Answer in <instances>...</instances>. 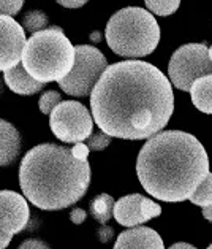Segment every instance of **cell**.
Instances as JSON below:
<instances>
[{
	"label": "cell",
	"mask_w": 212,
	"mask_h": 249,
	"mask_svg": "<svg viewBox=\"0 0 212 249\" xmlns=\"http://www.w3.org/2000/svg\"><path fill=\"white\" fill-rule=\"evenodd\" d=\"M3 80H5V84H7L15 94H19V95H33L45 88V83L37 81L33 76H30L29 71L24 69L22 62L13 67V69L5 70Z\"/></svg>",
	"instance_id": "5bb4252c"
},
{
	"label": "cell",
	"mask_w": 212,
	"mask_h": 249,
	"mask_svg": "<svg viewBox=\"0 0 212 249\" xmlns=\"http://www.w3.org/2000/svg\"><path fill=\"white\" fill-rule=\"evenodd\" d=\"M60 102H62V95H60L57 90H46L38 100L40 111L43 114H51L52 110L59 105Z\"/></svg>",
	"instance_id": "44dd1931"
},
{
	"label": "cell",
	"mask_w": 212,
	"mask_h": 249,
	"mask_svg": "<svg viewBox=\"0 0 212 249\" xmlns=\"http://www.w3.org/2000/svg\"><path fill=\"white\" fill-rule=\"evenodd\" d=\"M29 221L27 198L15 191H0V245L8 248L11 238L24 232Z\"/></svg>",
	"instance_id": "9c48e42d"
},
{
	"label": "cell",
	"mask_w": 212,
	"mask_h": 249,
	"mask_svg": "<svg viewBox=\"0 0 212 249\" xmlns=\"http://www.w3.org/2000/svg\"><path fill=\"white\" fill-rule=\"evenodd\" d=\"M168 75L174 88L180 90H190L198 78L212 75L209 48L203 43L180 46L169 60Z\"/></svg>",
	"instance_id": "52a82bcc"
},
{
	"label": "cell",
	"mask_w": 212,
	"mask_h": 249,
	"mask_svg": "<svg viewBox=\"0 0 212 249\" xmlns=\"http://www.w3.org/2000/svg\"><path fill=\"white\" fill-rule=\"evenodd\" d=\"M17 249H51L46 245L43 240H37V238H30L21 243V246Z\"/></svg>",
	"instance_id": "cb8c5ba5"
},
{
	"label": "cell",
	"mask_w": 212,
	"mask_h": 249,
	"mask_svg": "<svg viewBox=\"0 0 212 249\" xmlns=\"http://www.w3.org/2000/svg\"><path fill=\"white\" fill-rule=\"evenodd\" d=\"M86 217H87V213L81 208H73L70 213V221L73 224H76V226L82 224L84 221H86Z\"/></svg>",
	"instance_id": "484cf974"
},
{
	"label": "cell",
	"mask_w": 212,
	"mask_h": 249,
	"mask_svg": "<svg viewBox=\"0 0 212 249\" xmlns=\"http://www.w3.org/2000/svg\"><path fill=\"white\" fill-rule=\"evenodd\" d=\"M59 5H62L65 8H81L82 5H86L89 0H57Z\"/></svg>",
	"instance_id": "4316f807"
},
{
	"label": "cell",
	"mask_w": 212,
	"mask_h": 249,
	"mask_svg": "<svg viewBox=\"0 0 212 249\" xmlns=\"http://www.w3.org/2000/svg\"><path fill=\"white\" fill-rule=\"evenodd\" d=\"M27 43L22 24L7 15H0V71L13 69L22 62V51Z\"/></svg>",
	"instance_id": "30bf717a"
},
{
	"label": "cell",
	"mask_w": 212,
	"mask_h": 249,
	"mask_svg": "<svg viewBox=\"0 0 212 249\" xmlns=\"http://www.w3.org/2000/svg\"><path fill=\"white\" fill-rule=\"evenodd\" d=\"M208 249H212V245H211V246H209V248H208Z\"/></svg>",
	"instance_id": "d6a6232c"
},
{
	"label": "cell",
	"mask_w": 212,
	"mask_h": 249,
	"mask_svg": "<svg viewBox=\"0 0 212 249\" xmlns=\"http://www.w3.org/2000/svg\"><path fill=\"white\" fill-rule=\"evenodd\" d=\"M75 46L60 27H48L30 35L22 51V65L41 83L62 81L75 65Z\"/></svg>",
	"instance_id": "277c9868"
},
{
	"label": "cell",
	"mask_w": 212,
	"mask_h": 249,
	"mask_svg": "<svg viewBox=\"0 0 212 249\" xmlns=\"http://www.w3.org/2000/svg\"><path fill=\"white\" fill-rule=\"evenodd\" d=\"M97 236L101 243H108L114 236V229L106 226V224H101V227L97 230Z\"/></svg>",
	"instance_id": "d4e9b609"
},
{
	"label": "cell",
	"mask_w": 212,
	"mask_h": 249,
	"mask_svg": "<svg viewBox=\"0 0 212 249\" xmlns=\"http://www.w3.org/2000/svg\"><path fill=\"white\" fill-rule=\"evenodd\" d=\"M75 65L62 81L60 89L73 97H87L92 94L95 84L108 69V60L100 50L90 45L75 46Z\"/></svg>",
	"instance_id": "8992f818"
},
{
	"label": "cell",
	"mask_w": 212,
	"mask_h": 249,
	"mask_svg": "<svg viewBox=\"0 0 212 249\" xmlns=\"http://www.w3.org/2000/svg\"><path fill=\"white\" fill-rule=\"evenodd\" d=\"M136 173L149 196L163 202H184L208 176L209 159L190 133L159 132L139 151Z\"/></svg>",
	"instance_id": "7a4b0ae2"
},
{
	"label": "cell",
	"mask_w": 212,
	"mask_h": 249,
	"mask_svg": "<svg viewBox=\"0 0 212 249\" xmlns=\"http://www.w3.org/2000/svg\"><path fill=\"white\" fill-rule=\"evenodd\" d=\"M114 249H165V245L154 229L136 226L117 236Z\"/></svg>",
	"instance_id": "7c38bea8"
},
{
	"label": "cell",
	"mask_w": 212,
	"mask_h": 249,
	"mask_svg": "<svg viewBox=\"0 0 212 249\" xmlns=\"http://www.w3.org/2000/svg\"><path fill=\"white\" fill-rule=\"evenodd\" d=\"M150 13L159 16H169L178 11L180 0H144Z\"/></svg>",
	"instance_id": "d6986e66"
},
{
	"label": "cell",
	"mask_w": 212,
	"mask_h": 249,
	"mask_svg": "<svg viewBox=\"0 0 212 249\" xmlns=\"http://www.w3.org/2000/svg\"><path fill=\"white\" fill-rule=\"evenodd\" d=\"M51 132L64 143L86 142L94 132V116L80 102H60L49 114Z\"/></svg>",
	"instance_id": "ba28073f"
},
{
	"label": "cell",
	"mask_w": 212,
	"mask_h": 249,
	"mask_svg": "<svg viewBox=\"0 0 212 249\" xmlns=\"http://www.w3.org/2000/svg\"><path fill=\"white\" fill-rule=\"evenodd\" d=\"M209 57H211V60H212V46H211V50H209Z\"/></svg>",
	"instance_id": "4dcf8cb0"
},
{
	"label": "cell",
	"mask_w": 212,
	"mask_h": 249,
	"mask_svg": "<svg viewBox=\"0 0 212 249\" xmlns=\"http://www.w3.org/2000/svg\"><path fill=\"white\" fill-rule=\"evenodd\" d=\"M95 124L108 135L146 140L165 129L174 111L171 81L144 60L108 65L90 94Z\"/></svg>",
	"instance_id": "6da1fadb"
},
{
	"label": "cell",
	"mask_w": 212,
	"mask_h": 249,
	"mask_svg": "<svg viewBox=\"0 0 212 249\" xmlns=\"http://www.w3.org/2000/svg\"><path fill=\"white\" fill-rule=\"evenodd\" d=\"M111 140H113L111 135H108L106 132H103L100 129V130H95L90 133L89 138L86 140V144L89 146L90 151H103L111 144Z\"/></svg>",
	"instance_id": "ffe728a7"
},
{
	"label": "cell",
	"mask_w": 212,
	"mask_h": 249,
	"mask_svg": "<svg viewBox=\"0 0 212 249\" xmlns=\"http://www.w3.org/2000/svg\"><path fill=\"white\" fill-rule=\"evenodd\" d=\"M162 214L160 205L141 194H130L114 205V219L124 227H136Z\"/></svg>",
	"instance_id": "8fae6325"
},
{
	"label": "cell",
	"mask_w": 212,
	"mask_h": 249,
	"mask_svg": "<svg viewBox=\"0 0 212 249\" xmlns=\"http://www.w3.org/2000/svg\"><path fill=\"white\" fill-rule=\"evenodd\" d=\"M192 102L199 111L212 114V75L198 78L190 89Z\"/></svg>",
	"instance_id": "9a60e30c"
},
{
	"label": "cell",
	"mask_w": 212,
	"mask_h": 249,
	"mask_svg": "<svg viewBox=\"0 0 212 249\" xmlns=\"http://www.w3.org/2000/svg\"><path fill=\"white\" fill-rule=\"evenodd\" d=\"M71 153H73V156L76 157V159H80V160H87V157H89V153H90V149L86 143H75V146L71 148Z\"/></svg>",
	"instance_id": "603a6c76"
},
{
	"label": "cell",
	"mask_w": 212,
	"mask_h": 249,
	"mask_svg": "<svg viewBox=\"0 0 212 249\" xmlns=\"http://www.w3.org/2000/svg\"><path fill=\"white\" fill-rule=\"evenodd\" d=\"M48 24H49V19L48 16L40 10H33V11H29V13L22 18V27L26 32L29 34H37L40 30H45L48 29Z\"/></svg>",
	"instance_id": "e0dca14e"
},
{
	"label": "cell",
	"mask_w": 212,
	"mask_h": 249,
	"mask_svg": "<svg viewBox=\"0 0 212 249\" xmlns=\"http://www.w3.org/2000/svg\"><path fill=\"white\" fill-rule=\"evenodd\" d=\"M106 43L122 57H144L155 51L160 26L147 10L127 7L111 16L105 30Z\"/></svg>",
	"instance_id": "5b68a950"
},
{
	"label": "cell",
	"mask_w": 212,
	"mask_h": 249,
	"mask_svg": "<svg viewBox=\"0 0 212 249\" xmlns=\"http://www.w3.org/2000/svg\"><path fill=\"white\" fill-rule=\"evenodd\" d=\"M22 149L21 133L5 119H0V167L15 163Z\"/></svg>",
	"instance_id": "4fadbf2b"
},
{
	"label": "cell",
	"mask_w": 212,
	"mask_h": 249,
	"mask_svg": "<svg viewBox=\"0 0 212 249\" xmlns=\"http://www.w3.org/2000/svg\"><path fill=\"white\" fill-rule=\"evenodd\" d=\"M190 202L201 208L212 205V173H208L204 181L196 187V191L190 196Z\"/></svg>",
	"instance_id": "ac0fdd59"
},
{
	"label": "cell",
	"mask_w": 212,
	"mask_h": 249,
	"mask_svg": "<svg viewBox=\"0 0 212 249\" xmlns=\"http://www.w3.org/2000/svg\"><path fill=\"white\" fill-rule=\"evenodd\" d=\"M168 249H196L195 246L189 245V243H176V245L169 246Z\"/></svg>",
	"instance_id": "83f0119b"
},
{
	"label": "cell",
	"mask_w": 212,
	"mask_h": 249,
	"mask_svg": "<svg viewBox=\"0 0 212 249\" xmlns=\"http://www.w3.org/2000/svg\"><path fill=\"white\" fill-rule=\"evenodd\" d=\"M114 198L110 194H100L90 202V214L100 224H106L108 221L114 217Z\"/></svg>",
	"instance_id": "2e32d148"
},
{
	"label": "cell",
	"mask_w": 212,
	"mask_h": 249,
	"mask_svg": "<svg viewBox=\"0 0 212 249\" xmlns=\"http://www.w3.org/2000/svg\"><path fill=\"white\" fill-rule=\"evenodd\" d=\"M89 184V162L76 159L71 148L54 143L37 144L21 160V191L40 210L68 208L86 196Z\"/></svg>",
	"instance_id": "3957f363"
},
{
	"label": "cell",
	"mask_w": 212,
	"mask_h": 249,
	"mask_svg": "<svg viewBox=\"0 0 212 249\" xmlns=\"http://www.w3.org/2000/svg\"><path fill=\"white\" fill-rule=\"evenodd\" d=\"M24 0H0V15L15 16L21 11Z\"/></svg>",
	"instance_id": "7402d4cb"
},
{
	"label": "cell",
	"mask_w": 212,
	"mask_h": 249,
	"mask_svg": "<svg viewBox=\"0 0 212 249\" xmlns=\"http://www.w3.org/2000/svg\"><path fill=\"white\" fill-rule=\"evenodd\" d=\"M0 249H5V246H3V245H0Z\"/></svg>",
	"instance_id": "1f68e13d"
},
{
	"label": "cell",
	"mask_w": 212,
	"mask_h": 249,
	"mask_svg": "<svg viewBox=\"0 0 212 249\" xmlns=\"http://www.w3.org/2000/svg\"><path fill=\"white\" fill-rule=\"evenodd\" d=\"M203 216H204L209 222H212V205H209V206H206V208H203Z\"/></svg>",
	"instance_id": "f1b7e54d"
},
{
	"label": "cell",
	"mask_w": 212,
	"mask_h": 249,
	"mask_svg": "<svg viewBox=\"0 0 212 249\" xmlns=\"http://www.w3.org/2000/svg\"><path fill=\"white\" fill-rule=\"evenodd\" d=\"M2 89H3V83H2V78H0V94H2Z\"/></svg>",
	"instance_id": "f546056e"
}]
</instances>
